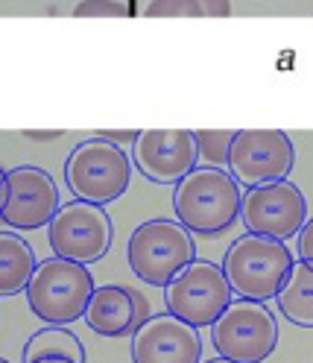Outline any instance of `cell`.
<instances>
[{
    "label": "cell",
    "instance_id": "7",
    "mask_svg": "<svg viewBox=\"0 0 313 363\" xmlns=\"http://www.w3.org/2000/svg\"><path fill=\"white\" fill-rule=\"evenodd\" d=\"M211 343L220 357L234 363H263L278 346V325L270 308L237 299L211 325Z\"/></svg>",
    "mask_w": 313,
    "mask_h": 363
},
{
    "label": "cell",
    "instance_id": "21",
    "mask_svg": "<svg viewBox=\"0 0 313 363\" xmlns=\"http://www.w3.org/2000/svg\"><path fill=\"white\" fill-rule=\"evenodd\" d=\"M296 238H299V258L313 267V217L302 225V232Z\"/></svg>",
    "mask_w": 313,
    "mask_h": 363
},
{
    "label": "cell",
    "instance_id": "14",
    "mask_svg": "<svg viewBox=\"0 0 313 363\" xmlns=\"http://www.w3.org/2000/svg\"><path fill=\"white\" fill-rule=\"evenodd\" d=\"M82 320L100 337H115V340L132 337L141 328L138 308H135V287H126V284L97 287Z\"/></svg>",
    "mask_w": 313,
    "mask_h": 363
},
{
    "label": "cell",
    "instance_id": "10",
    "mask_svg": "<svg viewBox=\"0 0 313 363\" xmlns=\"http://www.w3.org/2000/svg\"><path fill=\"white\" fill-rule=\"evenodd\" d=\"M240 217L252 235L290 240L307 223V199L290 179L266 182L243 194Z\"/></svg>",
    "mask_w": 313,
    "mask_h": 363
},
{
    "label": "cell",
    "instance_id": "2",
    "mask_svg": "<svg viewBox=\"0 0 313 363\" xmlns=\"http://www.w3.org/2000/svg\"><path fill=\"white\" fill-rule=\"evenodd\" d=\"M293 264L296 258L284 240L246 232L229 246L226 258H222V272H226L234 296L266 305L281 293Z\"/></svg>",
    "mask_w": 313,
    "mask_h": 363
},
{
    "label": "cell",
    "instance_id": "25",
    "mask_svg": "<svg viewBox=\"0 0 313 363\" xmlns=\"http://www.w3.org/2000/svg\"><path fill=\"white\" fill-rule=\"evenodd\" d=\"M4 191H6V170L0 167V214H4Z\"/></svg>",
    "mask_w": 313,
    "mask_h": 363
},
{
    "label": "cell",
    "instance_id": "9",
    "mask_svg": "<svg viewBox=\"0 0 313 363\" xmlns=\"http://www.w3.org/2000/svg\"><path fill=\"white\" fill-rule=\"evenodd\" d=\"M296 164L293 138L281 129H237L229 152V173L246 188L287 179Z\"/></svg>",
    "mask_w": 313,
    "mask_h": 363
},
{
    "label": "cell",
    "instance_id": "26",
    "mask_svg": "<svg viewBox=\"0 0 313 363\" xmlns=\"http://www.w3.org/2000/svg\"><path fill=\"white\" fill-rule=\"evenodd\" d=\"M205 363H234V360H229V357H214V360H205Z\"/></svg>",
    "mask_w": 313,
    "mask_h": 363
},
{
    "label": "cell",
    "instance_id": "15",
    "mask_svg": "<svg viewBox=\"0 0 313 363\" xmlns=\"http://www.w3.org/2000/svg\"><path fill=\"white\" fill-rule=\"evenodd\" d=\"M35 249L15 232H0V296L24 293L35 272Z\"/></svg>",
    "mask_w": 313,
    "mask_h": 363
},
{
    "label": "cell",
    "instance_id": "11",
    "mask_svg": "<svg viewBox=\"0 0 313 363\" xmlns=\"http://www.w3.org/2000/svg\"><path fill=\"white\" fill-rule=\"evenodd\" d=\"M62 208L56 179L33 164H21L6 173V191H4V220L9 229H41L50 225L56 211Z\"/></svg>",
    "mask_w": 313,
    "mask_h": 363
},
{
    "label": "cell",
    "instance_id": "6",
    "mask_svg": "<svg viewBox=\"0 0 313 363\" xmlns=\"http://www.w3.org/2000/svg\"><path fill=\"white\" fill-rule=\"evenodd\" d=\"M234 302V290L220 264L193 261L164 287V305L193 328H211Z\"/></svg>",
    "mask_w": 313,
    "mask_h": 363
},
{
    "label": "cell",
    "instance_id": "19",
    "mask_svg": "<svg viewBox=\"0 0 313 363\" xmlns=\"http://www.w3.org/2000/svg\"><path fill=\"white\" fill-rule=\"evenodd\" d=\"M147 18H203L196 0H152L144 9Z\"/></svg>",
    "mask_w": 313,
    "mask_h": 363
},
{
    "label": "cell",
    "instance_id": "22",
    "mask_svg": "<svg viewBox=\"0 0 313 363\" xmlns=\"http://www.w3.org/2000/svg\"><path fill=\"white\" fill-rule=\"evenodd\" d=\"M138 135H141V129H103V132H97V138H106V141H111V144H118V147H126V144H135L138 141Z\"/></svg>",
    "mask_w": 313,
    "mask_h": 363
},
{
    "label": "cell",
    "instance_id": "12",
    "mask_svg": "<svg viewBox=\"0 0 313 363\" xmlns=\"http://www.w3.org/2000/svg\"><path fill=\"white\" fill-rule=\"evenodd\" d=\"M196 162L199 150L190 129H144L132 144V164L155 185H178Z\"/></svg>",
    "mask_w": 313,
    "mask_h": 363
},
{
    "label": "cell",
    "instance_id": "17",
    "mask_svg": "<svg viewBox=\"0 0 313 363\" xmlns=\"http://www.w3.org/2000/svg\"><path fill=\"white\" fill-rule=\"evenodd\" d=\"M278 311L299 328H313V267L296 258L293 269L275 296Z\"/></svg>",
    "mask_w": 313,
    "mask_h": 363
},
{
    "label": "cell",
    "instance_id": "5",
    "mask_svg": "<svg viewBox=\"0 0 313 363\" xmlns=\"http://www.w3.org/2000/svg\"><path fill=\"white\" fill-rule=\"evenodd\" d=\"M64 182L76 199L108 206L129 191L132 158L123 147L106 138H88L74 147L68 164H64Z\"/></svg>",
    "mask_w": 313,
    "mask_h": 363
},
{
    "label": "cell",
    "instance_id": "3",
    "mask_svg": "<svg viewBox=\"0 0 313 363\" xmlns=\"http://www.w3.org/2000/svg\"><path fill=\"white\" fill-rule=\"evenodd\" d=\"M94 276L85 264L68 258H47L38 261L33 279L27 284L30 311L47 325H71L79 316H85L88 302L94 296Z\"/></svg>",
    "mask_w": 313,
    "mask_h": 363
},
{
    "label": "cell",
    "instance_id": "13",
    "mask_svg": "<svg viewBox=\"0 0 313 363\" xmlns=\"http://www.w3.org/2000/svg\"><path fill=\"white\" fill-rule=\"evenodd\" d=\"M132 363H203L199 328L178 316L155 313L132 334Z\"/></svg>",
    "mask_w": 313,
    "mask_h": 363
},
{
    "label": "cell",
    "instance_id": "16",
    "mask_svg": "<svg viewBox=\"0 0 313 363\" xmlns=\"http://www.w3.org/2000/svg\"><path fill=\"white\" fill-rule=\"evenodd\" d=\"M24 363H85V346L68 325H47L27 340Z\"/></svg>",
    "mask_w": 313,
    "mask_h": 363
},
{
    "label": "cell",
    "instance_id": "24",
    "mask_svg": "<svg viewBox=\"0 0 313 363\" xmlns=\"http://www.w3.org/2000/svg\"><path fill=\"white\" fill-rule=\"evenodd\" d=\"M62 129H47V132H33V129H27L24 132V138H30V141H56V138H62Z\"/></svg>",
    "mask_w": 313,
    "mask_h": 363
},
{
    "label": "cell",
    "instance_id": "4",
    "mask_svg": "<svg viewBox=\"0 0 313 363\" xmlns=\"http://www.w3.org/2000/svg\"><path fill=\"white\" fill-rule=\"evenodd\" d=\"M129 269L147 284L167 287L188 264L196 261L193 235L178 220L155 217L141 223L129 238Z\"/></svg>",
    "mask_w": 313,
    "mask_h": 363
},
{
    "label": "cell",
    "instance_id": "27",
    "mask_svg": "<svg viewBox=\"0 0 313 363\" xmlns=\"http://www.w3.org/2000/svg\"><path fill=\"white\" fill-rule=\"evenodd\" d=\"M0 363H9V360H6V357H0Z\"/></svg>",
    "mask_w": 313,
    "mask_h": 363
},
{
    "label": "cell",
    "instance_id": "23",
    "mask_svg": "<svg viewBox=\"0 0 313 363\" xmlns=\"http://www.w3.org/2000/svg\"><path fill=\"white\" fill-rule=\"evenodd\" d=\"M203 18H229L232 15V0H196Z\"/></svg>",
    "mask_w": 313,
    "mask_h": 363
},
{
    "label": "cell",
    "instance_id": "20",
    "mask_svg": "<svg viewBox=\"0 0 313 363\" xmlns=\"http://www.w3.org/2000/svg\"><path fill=\"white\" fill-rule=\"evenodd\" d=\"M74 18H129L123 0H82L74 6Z\"/></svg>",
    "mask_w": 313,
    "mask_h": 363
},
{
    "label": "cell",
    "instance_id": "1",
    "mask_svg": "<svg viewBox=\"0 0 313 363\" xmlns=\"http://www.w3.org/2000/svg\"><path fill=\"white\" fill-rule=\"evenodd\" d=\"M240 182L226 167H193L176 185V220L190 235H222L240 220Z\"/></svg>",
    "mask_w": 313,
    "mask_h": 363
},
{
    "label": "cell",
    "instance_id": "8",
    "mask_svg": "<svg viewBox=\"0 0 313 363\" xmlns=\"http://www.w3.org/2000/svg\"><path fill=\"white\" fill-rule=\"evenodd\" d=\"M111 238H115V229H111L106 206H94V202L82 199L62 206L47 225V240L53 252L85 267L108 252Z\"/></svg>",
    "mask_w": 313,
    "mask_h": 363
},
{
    "label": "cell",
    "instance_id": "18",
    "mask_svg": "<svg viewBox=\"0 0 313 363\" xmlns=\"http://www.w3.org/2000/svg\"><path fill=\"white\" fill-rule=\"evenodd\" d=\"M196 150L199 162H205L208 167H229V152L234 144L232 129H196Z\"/></svg>",
    "mask_w": 313,
    "mask_h": 363
}]
</instances>
